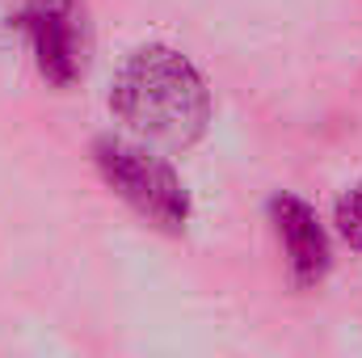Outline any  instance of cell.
I'll list each match as a JSON object with an SVG mask.
<instances>
[{
	"mask_svg": "<svg viewBox=\"0 0 362 358\" xmlns=\"http://www.w3.org/2000/svg\"><path fill=\"white\" fill-rule=\"evenodd\" d=\"M21 21L34 42L38 72L55 89H68L85 72V51H89L85 4L81 0H25Z\"/></svg>",
	"mask_w": 362,
	"mask_h": 358,
	"instance_id": "cell-3",
	"label": "cell"
},
{
	"mask_svg": "<svg viewBox=\"0 0 362 358\" xmlns=\"http://www.w3.org/2000/svg\"><path fill=\"white\" fill-rule=\"evenodd\" d=\"M93 161H97L101 178L110 181V190L118 198H127L144 219H152L165 232H181L185 228V219H189L185 185L160 156H152L139 144L101 135L93 144Z\"/></svg>",
	"mask_w": 362,
	"mask_h": 358,
	"instance_id": "cell-2",
	"label": "cell"
},
{
	"mask_svg": "<svg viewBox=\"0 0 362 358\" xmlns=\"http://www.w3.org/2000/svg\"><path fill=\"white\" fill-rule=\"evenodd\" d=\"M110 105L139 139L181 152L211 122V93L198 68L173 47H139L110 85Z\"/></svg>",
	"mask_w": 362,
	"mask_h": 358,
	"instance_id": "cell-1",
	"label": "cell"
},
{
	"mask_svg": "<svg viewBox=\"0 0 362 358\" xmlns=\"http://www.w3.org/2000/svg\"><path fill=\"white\" fill-rule=\"evenodd\" d=\"M270 215L278 236H282L295 287H316L329 270V241H325V228H320L316 211L295 194H278L270 202Z\"/></svg>",
	"mask_w": 362,
	"mask_h": 358,
	"instance_id": "cell-4",
	"label": "cell"
},
{
	"mask_svg": "<svg viewBox=\"0 0 362 358\" xmlns=\"http://www.w3.org/2000/svg\"><path fill=\"white\" fill-rule=\"evenodd\" d=\"M337 232H341L354 249H362V185H354V190L337 202Z\"/></svg>",
	"mask_w": 362,
	"mask_h": 358,
	"instance_id": "cell-5",
	"label": "cell"
}]
</instances>
